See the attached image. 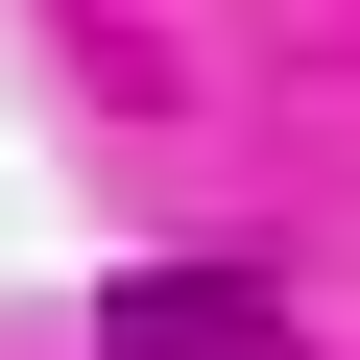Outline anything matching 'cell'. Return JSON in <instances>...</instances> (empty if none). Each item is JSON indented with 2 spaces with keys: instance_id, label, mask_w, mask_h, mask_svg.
<instances>
[{
  "instance_id": "obj_1",
  "label": "cell",
  "mask_w": 360,
  "mask_h": 360,
  "mask_svg": "<svg viewBox=\"0 0 360 360\" xmlns=\"http://www.w3.org/2000/svg\"><path fill=\"white\" fill-rule=\"evenodd\" d=\"M96 360H288V288H240V264H144V288L96 312Z\"/></svg>"
}]
</instances>
